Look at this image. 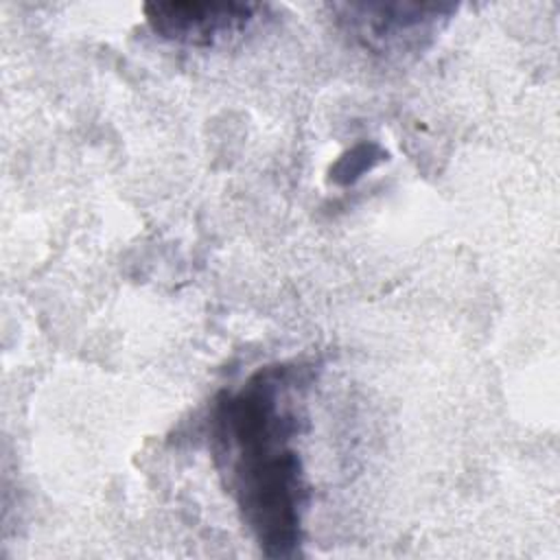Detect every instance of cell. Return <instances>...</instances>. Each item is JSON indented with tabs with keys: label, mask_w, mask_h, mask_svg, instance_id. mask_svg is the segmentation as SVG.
Listing matches in <instances>:
<instances>
[{
	"label": "cell",
	"mask_w": 560,
	"mask_h": 560,
	"mask_svg": "<svg viewBox=\"0 0 560 560\" xmlns=\"http://www.w3.org/2000/svg\"><path fill=\"white\" fill-rule=\"evenodd\" d=\"M308 381L306 365H267L241 389L221 394L212 411V440L228 488L243 523L271 558L293 556L302 542L308 488L293 440L302 431L295 405Z\"/></svg>",
	"instance_id": "1"
},
{
	"label": "cell",
	"mask_w": 560,
	"mask_h": 560,
	"mask_svg": "<svg viewBox=\"0 0 560 560\" xmlns=\"http://www.w3.org/2000/svg\"><path fill=\"white\" fill-rule=\"evenodd\" d=\"M337 24L365 50L400 59L427 50L457 13L453 2L363 0L330 4Z\"/></svg>",
	"instance_id": "2"
},
{
	"label": "cell",
	"mask_w": 560,
	"mask_h": 560,
	"mask_svg": "<svg viewBox=\"0 0 560 560\" xmlns=\"http://www.w3.org/2000/svg\"><path fill=\"white\" fill-rule=\"evenodd\" d=\"M256 2H151L144 18L155 35L184 46H214L247 31L258 13Z\"/></svg>",
	"instance_id": "3"
},
{
	"label": "cell",
	"mask_w": 560,
	"mask_h": 560,
	"mask_svg": "<svg viewBox=\"0 0 560 560\" xmlns=\"http://www.w3.org/2000/svg\"><path fill=\"white\" fill-rule=\"evenodd\" d=\"M370 147H359V149H354L348 158H343L341 160V164H339V168H337V179H343V182H350V179H354V177H359V173L361 171H365V168H370Z\"/></svg>",
	"instance_id": "4"
}]
</instances>
